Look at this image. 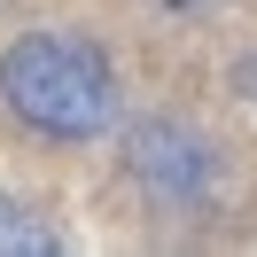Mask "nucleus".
I'll return each mask as SVG.
<instances>
[{"mask_svg":"<svg viewBox=\"0 0 257 257\" xmlns=\"http://www.w3.org/2000/svg\"><path fill=\"white\" fill-rule=\"evenodd\" d=\"M0 101L47 141H94L117 117V70L78 32H24L0 55Z\"/></svg>","mask_w":257,"mask_h":257,"instance_id":"1","label":"nucleus"},{"mask_svg":"<svg viewBox=\"0 0 257 257\" xmlns=\"http://www.w3.org/2000/svg\"><path fill=\"white\" fill-rule=\"evenodd\" d=\"M133 172H141L164 203H179V195L203 187V148H195L179 125H141L133 133Z\"/></svg>","mask_w":257,"mask_h":257,"instance_id":"2","label":"nucleus"},{"mask_svg":"<svg viewBox=\"0 0 257 257\" xmlns=\"http://www.w3.org/2000/svg\"><path fill=\"white\" fill-rule=\"evenodd\" d=\"M47 249H55V234H47L24 203L0 195V257H47Z\"/></svg>","mask_w":257,"mask_h":257,"instance_id":"3","label":"nucleus"},{"mask_svg":"<svg viewBox=\"0 0 257 257\" xmlns=\"http://www.w3.org/2000/svg\"><path fill=\"white\" fill-rule=\"evenodd\" d=\"M172 8H203V0H172Z\"/></svg>","mask_w":257,"mask_h":257,"instance_id":"4","label":"nucleus"},{"mask_svg":"<svg viewBox=\"0 0 257 257\" xmlns=\"http://www.w3.org/2000/svg\"><path fill=\"white\" fill-rule=\"evenodd\" d=\"M241 78H249V86H257V63H249V70H241Z\"/></svg>","mask_w":257,"mask_h":257,"instance_id":"5","label":"nucleus"}]
</instances>
